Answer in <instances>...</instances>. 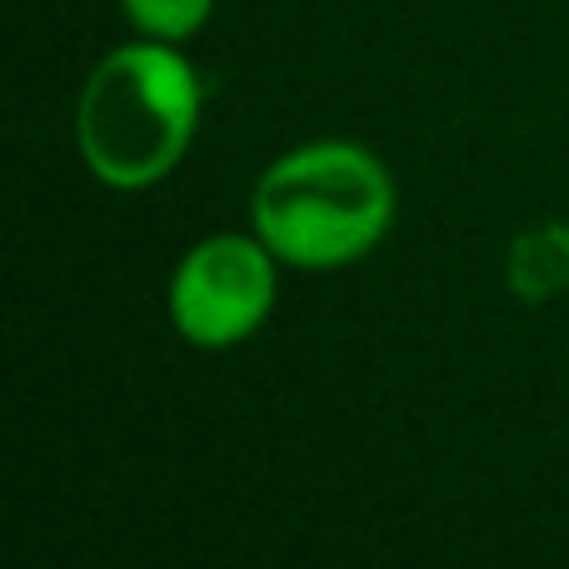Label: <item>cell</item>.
I'll list each match as a JSON object with an SVG mask.
<instances>
[{
    "label": "cell",
    "instance_id": "6da1fadb",
    "mask_svg": "<svg viewBox=\"0 0 569 569\" xmlns=\"http://www.w3.org/2000/svg\"><path fill=\"white\" fill-rule=\"evenodd\" d=\"M395 186L360 146L320 140L290 150L256 186V230L280 260L330 270L360 260L390 230Z\"/></svg>",
    "mask_w": 569,
    "mask_h": 569
},
{
    "label": "cell",
    "instance_id": "7a4b0ae2",
    "mask_svg": "<svg viewBox=\"0 0 569 569\" xmlns=\"http://www.w3.org/2000/svg\"><path fill=\"white\" fill-rule=\"evenodd\" d=\"M200 116L196 70L166 46H120L90 70L76 110L80 156L106 186L146 190L176 170Z\"/></svg>",
    "mask_w": 569,
    "mask_h": 569
},
{
    "label": "cell",
    "instance_id": "3957f363",
    "mask_svg": "<svg viewBox=\"0 0 569 569\" xmlns=\"http://www.w3.org/2000/svg\"><path fill=\"white\" fill-rule=\"evenodd\" d=\"M246 236H216L196 246L170 284V315L180 335L196 345H236L270 315L276 300V266Z\"/></svg>",
    "mask_w": 569,
    "mask_h": 569
},
{
    "label": "cell",
    "instance_id": "277c9868",
    "mask_svg": "<svg viewBox=\"0 0 569 569\" xmlns=\"http://www.w3.org/2000/svg\"><path fill=\"white\" fill-rule=\"evenodd\" d=\"M505 284L525 305H545L550 295H565L569 290V226L545 220V226L515 236L510 260H505Z\"/></svg>",
    "mask_w": 569,
    "mask_h": 569
},
{
    "label": "cell",
    "instance_id": "5b68a950",
    "mask_svg": "<svg viewBox=\"0 0 569 569\" xmlns=\"http://www.w3.org/2000/svg\"><path fill=\"white\" fill-rule=\"evenodd\" d=\"M130 20L156 40H186L206 26L210 0H126Z\"/></svg>",
    "mask_w": 569,
    "mask_h": 569
}]
</instances>
